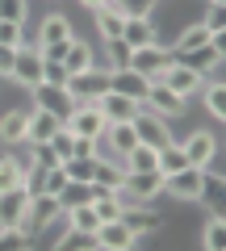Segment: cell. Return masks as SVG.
I'll list each match as a JSON object with an SVG mask.
<instances>
[{"label": "cell", "instance_id": "1", "mask_svg": "<svg viewBox=\"0 0 226 251\" xmlns=\"http://www.w3.org/2000/svg\"><path fill=\"white\" fill-rule=\"evenodd\" d=\"M72 38H75V25H72V17H63V13L42 17L38 29H34V46L42 50V59H63V50H67Z\"/></svg>", "mask_w": 226, "mask_h": 251}, {"label": "cell", "instance_id": "2", "mask_svg": "<svg viewBox=\"0 0 226 251\" xmlns=\"http://www.w3.org/2000/svg\"><path fill=\"white\" fill-rule=\"evenodd\" d=\"M172 59H176L172 46L151 42V46H138V50H130V54H126V67H130V72H138L147 84H155L163 72H168V67H172Z\"/></svg>", "mask_w": 226, "mask_h": 251}, {"label": "cell", "instance_id": "3", "mask_svg": "<svg viewBox=\"0 0 226 251\" xmlns=\"http://www.w3.org/2000/svg\"><path fill=\"white\" fill-rule=\"evenodd\" d=\"M109 63H92L88 72H80V75H67V92L75 97V105L80 100H100L109 92Z\"/></svg>", "mask_w": 226, "mask_h": 251}, {"label": "cell", "instance_id": "4", "mask_svg": "<svg viewBox=\"0 0 226 251\" xmlns=\"http://www.w3.org/2000/svg\"><path fill=\"white\" fill-rule=\"evenodd\" d=\"M42 67H46L42 50H38L34 42H25V46H17V50H13L9 80H13V84H21V88H34V84H42Z\"/></svg>", "mask_w": 226, "mask_h": 251}, {"label": "cell", "instance_id": "5", "mask_svg": "<svg viewBox=\"0 0 226 251\" xmlns=\"http://www.w3.org/2000/svg\"><path fill=\"white\" fill-rule=\"evenodd\" d=\"M201 188H205V168H193V163L172 172V176H163V193L172 201H184V205L201 201Z\"/></svg>", "mask_w": 226, "mask_h": 251}, {"label": "cell", "instance_id": "6", "mask_svg": "<svg viewBox=\"0 0 226 251\" xmlns=\"http://www.w3.org/2000/svg\"><path fill=\"white\" fill-rule=\"evenodd\" d=\"M29 97H34V109H46V113H54L59 122H67L72 117V109H75V97L67 92V84H34L29 88Z\"/></svg>", "mask_w": 226, "mask_h": 251}, {"label": "cell", "instance_id": "7", "mask_svg": "<svg viewBox=\"0 0 226 251\" xmlns=\"http://www.w3.org/2000/svg\"><path fill=\"white\" fill-rule=\"evenodd\" d=\"M134 134H138V143H147V147H155V151H159V147H168L172 143V122H168V117H159V113H151V109H138V117H134Z\"/></svg>", "mask_w": 226, "mask_h": 251}, {"label": "cell", "instance_id": "8", "mask_svg": "<svg viewBox=\"0 0 226 251\" xmlns=\"http://www.w3.org/2000/svg\"><path fill=\"white\" fill-rule=\"evenodd\" d=\"M143 105L151 109V113L168 117V122H172V117L180 122V117L189 113V100H184V97H176V92L168 88V84H159V80H155V84H147V97H143Z\"/></svg>", "mask_w": 226, "mask_h": 251}, {"label": "cell", "instance_id": "9", "mask_svg": "<svg viewBox=\"0 0 226 251\" xmlns=\"http://www.w3.org/2000/svg\"><path fill=\"white\" fill-rule=\"evenodd\" d=\"M138 247V234L126 226V218H109L97 226V251H130Z\"/></svg>", "mask_w": 226, "mask_h": 251}, {"label": "cell", "instance_id": "10", "mask_svg": "<svg viewBox=\"0 0 226 251\" xmlns=\"http://www.w3.org/2000/svg\"><path fill=\"white\" fill-rule=\"evenodd\" d=\"M218 143H222V138L209 134V130H193L180 147H184V159H189L193 168H214L218 163Z\"/></svg>", "mask_w": 226, "mask_h": 251}, {"label": "cell", "instance_id": "11", "mask_svg": "<svg viewBox=\"0 0 226 251\" xmlns=\"http://www.w3.org/2000/svg\"><path fill=\"white\" fill-rule=\"evenodd\" d=\"M59 214H63V205H59L54 193H34V197H29V214H25V234L34 239V234L42 230L46 222H54Z\"/></svg>", "mask_w": 226, "mask_h": 251}, {"label": "cell", "instance_id": "12", "mask_svg": "<svg viewBox=\"0 0 226 251\" xmlns=\"http://www.w3.org/2000/svg\"><path fill=\"white\" fill-rule=\"evenodd\" d=\"M122 193H126L130 201H134V205H143V201H155L163 193V176L159 172H126V188H122Z\"/></svg>", "mask_w": 226, "mask_h": 251}, {"label": "cell", "instance_id": "13", "mask_svg": "<svg viewBox=\"0 0 226 251\" xmlns=\"http://www.w3.org/2000/svg\"><path fill=\"white\" fill-rule=\"evenodd\" d=\"M159 84H168V88H172L176 97H184V100H189L193 92H201V84H205V80H201V75L193 72L189 63H180V59H172V67H168V72L159 75Z\"/></svg>", "mask_w": 226, "mask_h": 251}, {"label": "cell", "instance_id": "14", "mask_svg": "<svg viewBox=\"0 0 226 251\" xmlns=\"http://www.w3.org/2000/svg\"><path fill=\"white\" fill-rule=\"evenodd\" d=\"M97 105H100V113H105L109 122H134L138 109H143V100H138V97H126V92H118V88H109Z\"/></svg>", "mask_w": 226, "mask_h": 251}, {"label": "cell", "instance_id": "15", "mask_svg": "<svg viewBox=\"0 0 226 251\" xmlns=\"http://www.w3.org/2000/svg\"><path fill=\"white\" fill-rule=\"evenodd\" d=\"M118 42H126L130 50L151 46V42H159V25H155V17H126V25H122V38H118Z\"/></svg>", "mask_w": 226, "mask_h": 251}, {"label": "cell", "instance_id": "16", "mask_svg": "<svg viewBox=\"0 0 226 251\" xmlns=\"http://www.w3.org/2000/svg\"><path fill=\"white\" fill-rule=\"evenodd\" d=\"M59 63L67 67V75H80V72H88L92 63H100V59H97V46L84 42V38L75 34L72 42H67V50H63V59H59Z\"/></svg>", "mask_w": 226, "mask_h": 251}, {"label": "cell", "instance_id": "17", "mask_svg": "<svg viewBox=\"0 0 226 251\" xmlns=\"http://www.w3.org/2000/svg\"><path fill=\"white\" fill-rule=\"evenodd\" d=\"M25 214H29V193L25 188L0 193V226H25Z\"/></svg>", "mask_w": 226, "mask_h": 251}, {"label": "cell", "instance_id": "18", "mask_svg": "<svg viewBox=\"0 0 226 251\" xmlns=\"http://www.w3.org/2000/svg\"><path fill=\"white\" fill-rule=\"evenodd\" d=\"M126 188V163L122 159H105L92 172V193H122Z\"/></svg>", "mask_w": 226, "mask_h": 251}, {"label": "cell", "instance_id": "19", "mask_svg": "<svg viewBox=\"0 0 226 251\" xmlns=\"http://www.w3.org/2000/svg\"><path fill=\"white\" fill-rule=\"evenodd\" d=\"M122 218H126V226L138 234V239H147V234H155L163 226V218L151 209V201H143V205H130V209H122Z\"/></svg>", "mask_w": 226, "mask_h": 251}, {"label": "cell", "instance_id": "20", "mask_svg": "<svg viewBox=\"0 0 226 251\" xmlns=\"http://www.w3.org/2000/svg\"><path fill=\"white\" fill-rule=\"evenodd\" d=\"M25 126H29V109H9L0 117V143L4 147H25Z\"/></svg>", "mask_w": 226, "mask_h": 251}, {"label": "cell", "instance_id": "21", "mask_svg": "<svg viewBox=\"0 0 226 251\" xmlns=\"http://www.w3.org/2000/svg\"><path fill=\"white\" fill-rule=\"evenodd\" d=\"M92 21H97V34L105 38V42L122 38V25H126V17H122V9L113 4V0H105L100 9H92Z\"/></svg>", "mask_w": 226, "mask_h": 251}, {"label": "cell", "instance_id": "22", "mask_svg": "<svg viewBox=\"0 0 226 251\" xmlns=\"http://www.w3.org/2000/svg\"><path fill=\"white\" fill-rule=\"evenodd\" d=\"M59 117L46 113V109H29V126H25V143H50L54 130H59Z\"/></svg>", "mask_w": 226, "mask_h": 251}, {"label": "cell", "instance_id": "23", "mask_svg": "<svg viewBox=\"0 0 226 251\" xmlns=\"http://www.w3.org/2000/svg\"><path fill=\"white\" fill-rule=\"evenodd\" d=\"M201 105H205V113L214 117V122L226 117V84H222V75H214V80L201 84Z\"/></svg>", "mask_w": 226, "mask_h": 251}, {"label": "cell", "instance_id": "24", "mask_svg": "<svg viewBox=\"0 0 226 251\" xmlns=\"http://www.w3.org/2000/svg\"><path fill=\"white\" fill-rule=\"evenodd\" d=\"M105 143L113 147V155H126V151H134L138 147V134H134V122H109V130H105Z\"/></svg>", "mask_w": 226, "mask_h": 251}, {"label": "cell", "instance_id": "25", "mask_svg": "<svg viewBox=\"0 0 226 251\" xmlns=\"http://www.w3.org/2000/svg\"><path fill=\"white\" fill-rule=\"evenodd\" d=\"M109 88L126 92V97H138V100L147 97V80L138 72H130V67H113V72H109Z\"/></svg>", "mask_w": 226, "mask_h": 251}, {"label": "cell", "instance_id": "26", "mask_svg": "<svg viewBox=\"0 0 226 251\" xmlns=\"http://www.w3.org/2000/svg\"><path fill=\"white\" fill-rule=\"evenodd\" d=\"M209 42V25L205 21H193V25H184L180 34H176V42H168L176 54H184V50H197V46H205Z\"/></svg>", "mask_w": 226, "mask_h": 251}, {"label": "cell", "instance_id": "27", "mask_svg": "<svg viewBox=\"0 0 226 251\" xmlns=\"http://www.w3.org/2000/svg\"><path fill=\"white\" fill-rule=\"evenodd\" d=\"M201 247H209V251H222V247H226V218H222V209H214V214L205 218V230H201Z\"/></svg>", "mask_w": 226, "mask_h": 251}, {"label": "cell", "instance_id": "28", "mask_svg": "<svg viewBox=\"0 0 226 251\" xmlns=\"http://www.w3.org/2000/svg\"><path fill=\"white\" fill-rule=\"evenodd\" d=\"M63 214H67V226H72V230H80V234H97V226H100L92 201H88V205H72V209H63Z\"/></svg>", "mask_w": 226, "mask_h": 251}, {"label": "cell", "instance_id": "29", "mask_svg": "<svg viewBox=\"0 0 226 251\" xmlns=\"http://www.w3.org/2000/svg\"><path fill=\"white\" fill-rule=\"evenodd\" d=\"M92 197H97V193H92V184H84V180H67L63 193H59V205H63V209H72V205H88Z\"/></svg>", "mask_w": 226, "mask_h": 251}, {"label": "cell", "instance_id": "30", "mask_svg": "<svg viewBox=\"0 0 226 251\" xmlns=\"http://www.w3.org/2000/svg\"><path fill=\"white\" fill-rule=\"evenodd\" d=\"M63 172H67V180H84V184H92L97 159H92V155H72V159H63Z\"/></svg>", "mask_w": 226, "mask_h": 251}, {"label": "cell", "instance_id": "31", "mask_svg": "<svg viewBox=\"0 0 226 251\" xmlns=\"http://www.w3.org/2000/svg\"><path fill=\"white\" fill-rule=\"evenodd\" d=\"M122 163H126V172H151V168H155V147L138 143L134 151H126V155H122Z\"/></svg>", "mask_w": 226, "mask_h": 251}, {"label": "cell", "instance_id": "32", "mask_svg": "<svg viewBox=\"0 0 226 251\" xmlns=\"http://www.w3.org/2000/svg\"><path fill=\"white\" fill-rule=\"evenodd\" d=\"M25 42H34V38L25 34V21H0V46H25Z\"/></svg>", "mask_w": 226, "mask_h": 251}, {"label": "cell", "instance_id": "33", "mask_svg": "<svg viewBox=\"0 0 226 251\" xmlns=\"http://www.w3.org/2000/svg\"><path fill=\"white\" fill-rule=\"evenodd\" d=\"M92 209H97L100 222H109V218H122V201H118V193H97V197H92Z\"/></svg>", "mask_w": 226, "mask_h": 251}, {"label": "cell", "instance_id": "34", "mask_svg": "<svg viewBox=\"0 0 226 251\" xmlns=\"http://www.w3.org/2000/svg\"><path fill=\"white\" fill-rule=\"evenodd\" d=\"M50 147H54V155H59V159H72V155H75V134L67 130V126H59V130H54V138H50Z\"/></svg>", "mask_w": 226, "mask_h": 251}, {"label": "cell", "instance_id": "35", "mask_svg": "<svg viewBox=\"0 0 226 251\" xmlns=\"http://www.w3.org/2000/svg\"><path fill=\"white\" fill-rule=\"evenodd\" d=\"M122 17H155V0H113Z\"/></svg>", "mask_w": 226, "mask_h": 251}, {"label": "cell", "instance_id": "36", "mask_svg": "<svg viewBox=\"0 0 226 251\" xmlns=\"http://www.w3.org/2000/svg\"><path fill=\"white\" fill-rule=\"evenodd\" d=\"M0 21H29V0H0Z\"/></svg>", "mask_w": 226, "mask_h": 251}, {"label": "cell", "instance_id": "37", "mask_svg": "<svg viewBox=\"0 0 226 251\" xmlns=\"http://www.w3.org/2000/svg\"><path fill=\"white\" fill-rule=\"evenodd\" d=\"M42 80L46 84H67V67L59 59H46V67H42Z\"/></svg>", "mask_w": 226, "mask_h": 251}, {"label": "cell", "instance_id": "38", "mask_svg": "<svg viewBox=\"0 0 226 251\" xmlns=\"http://www.w3.org/2000/svg\"><path fill=\"white\" fill-rule=\"evenodd\" d=\"M226 4H209V17H205V25H209V38L214 34H226Z\"/></svg>", "mask_w": 226, "mask_h": 251}, {"label": "cell", "instance_id": "39", "mask_svg": "<svg viewBox=\"0 0 226 251\" xmlns=\"http://www.w3.org/2000/svg\"><path fill=\"white\" fill-rule=\"evenodd\" d=\"M63 184H67V172H63V163H59V168L46 172V188H42V193H54V197H59V193H63Z\"/></svg>", "mask_w": 226, "mask_h": 251}, {"label": "cell", "instance_id": "40", "mask_svg": "<svg viewBox=\"0 0 226 251\" xmlns=\"http://www.w3.org/2000/svg\"><path fill=\"white\" fill-rule=\"evenodd\" d=\"M13 67V46H0V75H9Z\"/></svg>", "mask_w": 226, "mask_h": 251}, {"label": "cell", "instance_id": "41", "mask_svg": "<svg viewBox=\"0 0 226 251\" xmlns=\"http://www.w3.org/2000/svg\"><path fill=\"white\" fill-rule=\"evenodd\" d=\"M100 4H105V0H80V9H88V13H92V9H100Z\"/></svg>", "mask_w": 226, "mask_h": 251}, {"label": "cell", "instance_id": "42", "mask_svg": "<svg viewBox=\"0 0 226 251\" xmlns=\"http://www.w3.org/2000/svg\"><path fill=\"white\" fill-rule=\"evenodd\" d=\"M209 4H226V0H209Z\"/></svg>", "mask_w": 226, "mask_h": 251}]
</instances>
